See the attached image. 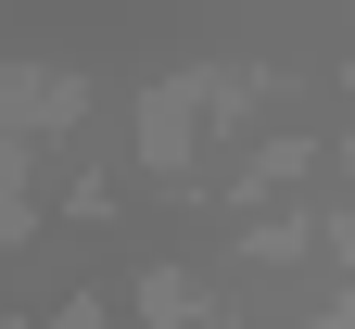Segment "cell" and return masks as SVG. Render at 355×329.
<instances>
[{"label":"cell","mask_w":355,"mask_h":329,"mask_svg":"<svg viewBox=\"0 0 355 329\" xmlns=\"http://www.w3.org/2000/svg\"><path fill=\"white\" fill-rule=\"evenodd\" d=\"M26 215H38V203H26V152L0 139V241H26Z\"/></svg>","instance_id":"4"},{"label":"cell","mask_w":355,"mask_h":329,"mask_svg":"<svg viewBox=\"0 0 355 329\" xmlns=\"http://www.w3.org/2000/svg\"><path fill=\"white\" fill-rule=\"evenodd\" d=\"M140 329H191V266H153L140 278Z\"/></svg>","instance_id":"3"},{"label":"cell","mask_w":355,"mask_h":329,"mask_svg":"<svg viewBox=\"0 0 355 329\" xmlns=\"http://www.w3.org/2000/svg\"><path fill=\"white\" fill-rule=\"evenodd\" d=\"M51 329H102V304H64V317H51Z\"/></svg>","instance_id":"5"},{"label":"cell","mask_w":355,"mask_h":329,"mask_svg":"<svg viewBox=\"0 0 355 329\" xmlns=\"http://www.w3.org/2000/svg\"><path fill=\"white\" fill-rule=\"evenodd\" d=\"M330 241H343V266H355V215H343V228H330Z\"/></svg>","instance_id":"7"},{"label":"cell","mask_w":355,"mask_h":329,"mask_svg":"<svg viewBox=\"0 0 355 329\" xmlns=\"http://www.w3.org/2000/svg\"><path fill=\"white\" fill-rule=\"evenodd\" d=\"M229 102H254V76H241V64H216V76H203V64H191V76H165L153 102H140V165H153V177H191V127H203V114H229Z\"/></svg>","instance_id":"1"},{"label":"cell","mask_w":355,"mask_h":329,"mask_svg":"<svg viewBox=\"0 0 355 329\" xmlns=\"http://www.w3.org/2000/svg\"><path fill=\"white\" fill-rule=\"evenodd\" d=\"M76 114H89V76H64V64H13V76H0V139L76 127Z\"/></svg>","instance_id":"2"},{"label":"cell","mask_w":355,"mask_h":329,"mask_svg":"<svg viewBox=\"0 0 355 329\" xmlns=\"http://www.w3.org/2000/svg\"><path fill=\"white\" fill-rule=\"evenodd\" d=\"M304 329H355V304H330V317H304Z\"/></svg>","instance_id":"6"}]
</instances>
